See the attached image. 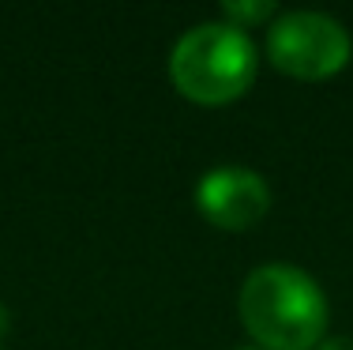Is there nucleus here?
<instances>
[{
	"label": "nucleus",
	"mask_w": 353,
	"mask_h": 350,
	"mask_svg": "<svg viewBox=\"0 0 353 350\" xmlns=\"http://www.w3.org/2000/svg\"><path fill=\"white\" fill-rule=\"evenodd\" d=\"M267 53L290 76L323 79L350 61V35L323 12H285L267 35Z\"/></svg>",
	"instance_id": "obj_3"
},
{
	"label": "nucleus",
	"mask_w": 353,
	"mask_h": 350,
	"mask_svg": "<svg viewBox=\"0 0 353 350\" xmlns=\"http://www.w3.org/2000/svg\"><path fill=\"white\" fill-rule=\"evenodd\" d=\"M271 0H256V4H248V0H230L225 4V15L233 19V27L245 30V23H256V19H267L271 15Z\"/></svg>",
	"instance_id": "obj_5"
},
{
	"label": "nucleus",
	"mask_w": 353,
	"mask_h": 350,
	"mask_svg": "<svg viewBox=\"0 0 353 350\" xmlns=\"http://www.w3.org/2000/svg\"><path fill=\"white\" fill-rule=\"evenodd\" d=\"M241 320L267 350H312L327 331V298L293 264H263L241 286Z\"/></svg>",
	"instance_id": "obj_1"
},
{
	"label": "nucleus",
	"mask_w": 353,
	"mask_h": 350,
	"mask_svg": "<svg viewBox=\"0 0 353 350\" xmlns=\"http://www.w3.org/2000/svg\"><path fill=\"white\" fill-rule=\"evenodd\" d=\"M196 207L222 230H248L271 207V188L248 166H218L196 185Z\"/></svg>",
	"instance_id": "obj_4"
},
{
	"label": "nucleus",
	"mask_w": 353,
	"mask_h": 350,
	"mask_svg": "<svg viewBox=\"0 0 353 350\" xmlns=\"http://www.w3.org/2000/svg\"><path fill=\"white\" fill-rule=\"evenodd\" d=\"M316 350H353V339H346V336H331V339H323Z\"/></svg>",
	"instance_id": "obj_6"
},
{
	"label": "nucleus",
	"mask_w": 353,
	"mask_h": 350,
	"mask_svg": "<svg viewBox=\"0 0 353 350\" xmlns=\"http://www.w3.org/2000/svg\"><path fill=\"white\" fill-rule=\"evenodd\" d=\"M4 324H8V313H4V309H0V328H4Z\"/></svg>",
	"instance_id": "obj_7"
},
{
	"label": "nucleus",
	"mask_w": 353,
	"mask_h": 350,
	"mask_svg": "<svg viewBox=\"0 0 353 350\" xmlns=\"http://www.w3.org/2000/svg\"><path fill=\"white\" fill-rule=\"evenodd\" d=\"M170 79L192 102H230L256 79V46L233 23H199L176 38L170 53Z\"/></svg>",
	"instance_id": "obj_2"
}]
</instances>
